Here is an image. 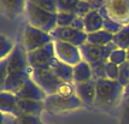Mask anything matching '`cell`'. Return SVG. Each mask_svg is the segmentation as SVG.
I'll use <instances>...</instances> for the list:
<instances>
[{
	"label": "cell",
	"mask_w": 129,
	"mask_h": 124,
	"mask_svg": "<svg viewBox=\"0 0 129 124\" xmlns=\"http://www.w3.org/2000/svg\"><path fill=\"white\" fill-rule=\"evenodd\" d=\"M96 82V96L94 107L103 111H111L121 105L124 98V87L118 81L99 79Z\"/></svg>",
	"instance_id": "6da1fadb"
},
{
	"label": "cell",
	"mask_w": 129,
	"mask_h": 124,
	"mask_svg": "<svg viewBox=\"0 0 129 124\" xmlns=\"http://www.w3.org/2000/svg\"><path fill=\"white\" fill-rule=\"evenodd\" d=\"M24 16H25L28 24L40 30H44L46 33H50V34H52V31L58 27L57 25V13L44 10L29 0L27 1Z\"/></svg>",
	"instance_id": "7a4b0ae2"
},
{
	"label": "cell",
	"mask_w": 129,
	"mask_h": 124,
	"mask_svg": "<svg viewBox=\"0 0 129 124\" xmlns=\"http://www.w3.org/2000/svg\"><path fill=\"white\" fill-rule=\"evenodd\" d=\"M54 42L50 33H46L44 30L35 28L28 23L23 27L22 31V44L24 50L27 52H33L35 50H39L46 45H50Z\"/></svg>",
	"instance_id": "3957f363"
},
{
	"label": "cell",
	"mask_w": 129,
	"mask_h": 124,
	"mask_svg": "<svg viewBox=\"0 0 129 124\" xmlns=\"http://www.w3.org/2000/svg\"><path fill=\"white\" fill-rule=\"evenodd\" d=\"M82 105H83L82 101L76 94L70 96L53 94V95H47V98L45 99V110L53 113L73 111L80 108Z\"/></svg>",
	"instance_id": "277c9868"
},
{
	"label": "cell",
	"mask_w": 129,
	"mask_h": 124,
	"mask_svg": "<svg viewBox=\"0 0 129 124\" xmlns=\"http://www.w3.org/2000/svg\"><path fill=\"white\" fill-rule=\"evenodd\" d=\"M30 76H31V78L35 81V83L39 86L47 95L57 94L59 86L63 83V81L57 77L56 73L51 70V68L50 69L31 70Z\"/></svg>",
	"instance_id": "5b68a950"
},
{
	"label": "cell",
	"mask_w": 129,
	"mask_h": 124,
	"mask_svg": "<svg viewBox=\"0 0 129 124\" xmlns=\"http://www.w3.org/2000/svg\"><path fill=\"white\" fill-rule=\"evenodd\" d=\"M54 59H56V52H54V44L53 42L41 47L39 50L28 52V62L31 70L50 69L51 64Z\"/></svg>",
	"instance_id": "8992f818"
},
{
	"label": "cell",
	"mask_w": 129,
	"mask_h": 124,
	"mask_svg": "<svg viewBox=\"0 0 129 124\" xmlns=\"http://www.w3.org/2000/svg\"><path fill=\"white\" fill-rule=\"evenodd\" d=\"M100 10L122 27L129 25V0H106Z\"/></svg>",
	"instance_id": "52a82bcc"
},
{
	"label": "cell",
	"mask_w": 129,
	"mask_h": 124,
	"mask_svg": "<svg viewBox=\"0 0 129 124\" xmlns=\"http://www.w3.org/2000/svg\"><path fill=\"white\" fill-rule=\"evenodd\" d=\"M117 48V46L113 42H111L107 46H96L86 42L84 45L80 47L81 56L84 62L93 64V63L100 62V60H109V57L115 50Z\"/></svg>",
	"instance_id": "ba28073f"
},
{
	"label": "cell",
	"mask_w": 129,
	"mask_h": 124,
	"mask_svg": "<svg viewBox=\"0 0 129 124\" xmlns=\"http://www.w3.org/2000/svg\"><path fill=\"white\" fill-rule=\"evenodd\" d=\"M5 59L7 60L9 75L16 72H31L28 62V52L24 50L22 44H17L12 53Z\"/></svg>",
	"instance_id": "9c48e42d"
},
{
	"label": "cell",
	"mask_w": 129,
	"mask_h": 124,
	"mask_svg": "<svg viewBox=\"0 0 129 124\" xmlns=\"http://www.w3.org/2000/svg\"><path fill=\"white\" fill-rule=\"evenodd\" d=\"M51 35L54 41L71 44L77 47H81L87 42V33L83 30L75 29L73 27H57Z\"/></svg>",
	"instance_id": "30bf717a"
},
{
	"label": "cell",
	"mask_w": 129,
	"mask_h": 124,
	"mask_svg": "<svg viewBox=\"0 0 129 124\" xmlns=\"http://www.w3.org/2000/svg\"><path fill=\"white\" fill-rule=\"evenodd\" d=\"M54 52H56V58L59 60L67 63L71 66L77 65L80 62H82V56L80 47L74 46L71 44L62 42V41H54Z\"/></svg>",
	"instance_id": "8fae6325"
},
{
	"label": "cell",
	"mask_w": 129,
	"mask_h": 124,
	"mask_svg": "<svg viewBox=\"0 0 129 124\" xmlns=\"http://www.w3.org/2000/svg\"><path fill=\"white\" fill-rule=\"evenodd\" d=\"M75 85V83H74ZM76 95L80 98L83 105L94 107L96 96V82L95 79H90L83 83H76L75 85Z\"/></svg>",
	"instance_id": "7c38bea8"
},
{
	"label": "cell",
	"mask_w": 129,
	"mask_h": 124,
	"mask_svg": "<svg viewBox=\"0 0 129 124\" xmlns=\"http://www.w3.org/2000/svg\"><path fill=\"white\" fill-rule=\"evenodd\" d=\"M16 95L18 99H31V100H41V101H45V99L47 98V94L35 83L31 76L22 88L17 92Z\"/></svg>",
	"instance_id": "4fadbf2b"
},
{
	"label": "cell",
	"mask_w": 129,
	"mask_h": 124,
	"mask_svg": "<svg viewBox=\"0 0 129 124\" xmlns=\"http://www.w3.org/2000/svg\"><path fill=\"white\" fill-rule=\"evenodd\" d=\"M18 98L15 93L10 92H4L1 90L0 93V108L1 113H6L13 117H19L21 113L18 111Z\"/></svg>",
	"instance_id": "5bb4252c"
},
{
	"label": "cell",
	"mask_w": 129,
	"mask_h": 124,
	"mask_svg": "<svg viewBox=\"0 0 129 124\" xmlns=\"http://www.w3.org/2000/svg\"><path fill=\"white\" fill-rule=\"evenodd\" d=\"M29 78H30V72L10 73L5 82L3 85H0V88L4 92H10V93H15L16 94Z\"/></svg>",
	"instance_id": "9a60e30c"
},
{
	"label": "cell",
	"mask_w": 129,
	"mask_h": 124,
	"mask_svg": "<svg viewBox=\"0 0 129 124\" xmlns=\"http://www.w3.org/2000/svg\"><path fill=\"white\" fill-rule=\"evenodd\" d=\"M18 111L21 114L38 116L41 117V113L45 111V101L31 100V99H18Z\"/></svg>",
	"instance_id": "2e32d148"
},
{
	"label": "cell",
	"mask_w": 129,
	"mask_h": 124,
	"mask_svg": "<svg viewBox=\"0 0 129 124\" xmlns=\"http://www.w3.org/2000/svg\"><path fill=\"white\" fill-rule=\"evenodd\" d=\"M28 0H0L1 11L10 18H16L24 15Z\"/></svg>",
	"instance_id": "e0dca14e"
},
{
	"label": "cell",
	"mask_w": 129,
	"mask_h": 124,
	"mask_svg": "<svg viewBox=\"0 0 129 124\" xmlns=\"http://www.w3.org/2000/svg\"><path fill=\"white\" fill-rule=\"evenodd\" d=\"M51 70L56 73L57 77L60 78L63 82L74 83V66L56 58L51 64Z\"/></svg>",
	"instance_id": "ac0fdd59"
},
{
	"label": "cell",
	"mask_w": 129,
	"mask_h": 124,
	"mask_svg": "<svg viewBox=\"0 0 129 124\" xmlns=\"http://www.w3.org/2000/svg\"><path fill=\"white\" fill-rule=\"evenodd\" d=\"M84 31L87 34L104 29V18L100 10H92L83 17Z\"/></svg>",
	"instance_id": "d6986e66"
},
{
	"label": "cell",
	"mask_w": 129,
	"mask_h": 124,
	"mask_svg": "<svg viewBox=\"0 0 129 124\" xmlns=\"http://www.w3.org/2000/svg\"><path fill=\"white\" fill-rule=\"evenodd\" d=\"M93 79V72L90 64L87 62H80L77 65L74 66V83H83L87 81Z\"/></svg>",
	"instance_id": "ffe728a7"
},
{
	"label": "cell",
	"mask_w": 129,
	"mask_h": 124,
	"mask_svg": "<svg viewBox=\"0 0 129 124\" xmlns=\"http://www.w3.org/2000/svg\"><path fill=\"white\" fill-rule=\"evenodd\" d=\"M113 39H115V34L107 31L105 29H101V30H98V31H94V33L87 34V42L96 46L110 45L111 42H113Z\"/></svg>",
	"instance_id": "44dd1931"
},
{
	"label": "cell",
	"mask_w": 129,
	"mask_h": 124,
	"mask_svg": "<svg viewBox=\"0 0 129 124\" xmlns=\"http://www.w3.org/2000/svg\"><path fill=\"white\" fill-rule=\"evenodd\" d=\"M15 42L10 37H7L5 34L0 35V59H5L12 53L15 50Z\"/></svg>",
	"instance_id": "7402d4cb"
},
{
	"label": "cell",
	"mask_w": 129,
	"mask_h": 124,
	"mask_svg": "<svg viewBox=\"0 0 129 124\" xmlns=\"http://www.w3.org/2000/svg\"><path fill=\"white\" fill-rule=\"evenodd\" d=\"M113 44L117 46V48L128 50L129 48V25L123 27L121 31H118L117 34L115 35Z\"/></svg>",
	"instance_id": "603a6c76"
},
{
	"label": "cell",
	"mask_w": 129,
	"mask_h": 124,
	"mask_svg": "<svg viewBox=\"0 0 129 124\" xmlns=\"http://www.w3.org/2000/svg\"><path fill=\"white\" fill-rule=\"evenodd\" d=\"M77 15L74 11H59L57 12V25L58 27H71Z\"/></svg>",
	"instance_id": "cb8c5ba5"
},
{
	"label": "cell",
	"mask_w": 129,
	"mask_h": 124,
	"mask_svg": "<svg viewBox=\"0 0 129 124\" xmlns=\"http://www.w3.org/2000/svg\"><path fill=\"white\" fill-rule=\"evenodd\" d=\"M107 60H100L90 64L92 72H93V79L99 81V79H106V73H105V65Z\"/></svg>",
	"instance_id": "d4e9b609"
},
{
	"label": "cell",
	"mask_w": 129,
	"mask_h": 124,
	"mask_svg": "<svg viewBox=\"0 0 129 124\" xmlns=\"http://www.w3.org/2000/svg\"><path fill=\"white\" fill-rule=\"evenodd\" d=\"M100 12H101V15H103V18H104V29L105 30H107V31H110V33H112L115 35L117 34L118 31L122 30L123 27L121 24H118L117 22H115L113 19H111L103 10H100Z\"/></svg>",
	"instance_id": "484cf974"
},
{
	"label": "cell",
	"mask_w": 129,
	"mask_h": 124,
	"mask_svg": "<svg viewBox=\"0 0 129 124\" xmlns=\"http://www.w3.org/2000/svg\"><path fill=\"white\" fill-rule=\"evenodd\" d=\"M109 62L113 63V64H116L118 66L123 65L124 63H127V50L116 48L109 57Z\"/></svg>",
	"instance_id": "4316f807"
},
{
	"label": "cell",
	"mask_w": 129,
	"mask_h": 124,
	"mask_svg": "<svg viewBox=\"0 0 129 124\" xmlns=\"http://www.w3.org/2000/svg\"><path fill=\"white\" fill-rule=\"evenodd\" d=\"M36 6H39L44 10L57 13L58 12V0H29Z\"/></svg>",
	"instance_id": "83f0119b"
},
{
	"label": "cell",
	"mask_w": 129,
	"mask_h": 124,
	"mask_svg": "<svg viewBox=\"0 0 129 124\" xmlns=\"http://www.w3.org/2000/svg\"><path fill=\"white\" fill-rule=\"evenodd\" d=\"M119 124H129V95L124 96L121 102Z\"/></svg>",
	"instance_id": "f1b7e54d"
},
{
	"label": "cell",
	"mask_w": 129,
	"mask_h": 124,
	"mask_svg": "<svg viewBox=\"0 0 129 124\" xmlns=\"http://www.w3.org/2000/svg\"><path fill=\"white\" fill-rule=\"evenodd\" d=\"M105 73H106L107 79L118 81V77H119V66L107 60L106 65H105Z\"/></svg>",
	"instance_id": "f546056e"
},
{
	"label": "cell",
	"mask_w": 129,
	"mask_h": 124,
	"mask_svg": "<svg viewBox=\"0 0 129 124\" xmlns=\"http://www.w3.org/2000/svg\"><path fill=\"white\" fill-rule=\"evenodd\" d=\"M81 0H58V12L59 11H74Z\"/></svg>",
	"instance_id": "4dcf8cb0"
},
{
	"label": "cell",
	"mask_w": 129,
	"mask_h": 124,
	"mask_svg": "<svg viewBox=\"0 0 129 124\" xmlns=\"http://www.w3.org/2000/svg\"><path fill=\"white\" fill-rule=\"evenodd\" d=\"M118 82L123 86L124 88L129 85V64L124 63L123 65L119 66V77H118Z\"/></svg>",
	"instance_id": "1f68e13d"
},
{
	"label": "cell",
	"mask_w": 129,
	"mask_h": 124,
	"mask_svg": "<svg viewBox=\"0 0 129 124\" xmlns=\"http://www.w3.org/2000/svg\"><path fill=\"white\" fill-rule=\"evenodd\" d=\"M92 10H95L93 5L90 4L89 1H80V4L77 5L76 10H75V13L79 16V17H84L88 12H90Z\"/></svg>",
	"instance_id": "d6a6232c"
},
{
	"label": "cell",
	"mask_w": 129,
	"mask_h": 124,
	"mask_svg": "<svg viewBox=\"0 0 129 124\" xmlns=\"http://www.w3.org/2000/svg\"><path fill=\"white\" fill-rule=\"evenodd\" d=\"M17 124H44L41 117L38 116H29V114H21L17 117Z\"/></svg>",
	"instance_id": "836d02e7"
},
{
	"label": "cell",
	"mask_w": 129,
	"mask_h": 124,
	"mask_svg": "<svg viewBox=\"0 0 129 124\" xmlns=\"http://www.w3.org/2000/svg\"><path fill=\"white\" fill-rule=\"evenodd\" d=\"M57 94H59V95H64V96L75 95V94H76V92H75V85H74V83L63 82L62 85L59 86Z\"/></svg>",
	"instance_id": "e575fe53"
},
{
	"label": "cell",
	"mask_w": 129,
	"mask_h": 124,
	"mask_svg": "<svg viewBox=\"0 0 129 124\" xmlns=\"http://www.w3.org/2000/svg\"><path fill=\"white\" fill-rule=\"evenodd\" d=\"M9 76V69H7V60L6 59H0V85H3Z\"/></svg>",
	"instance_id": "d590c367"
},
{
	"label": "cell",
	"mask_w": 129,
	"mask_h": 124,
	"mask_svg": "<svg viewBox=\"0 0 129 124\" xmlns=\"http://www.w3.org/2000/svg\"><path fill=\"white\" fill-rule=\"evenodd\" d=\"M1 124H17V118L6 113H1Z\"/></svg>",
	"instance_id": "8d00e7d4"
},
{
	"label": "cell",
	"mask_w": 129,
	"mask_h": 124,
	"mask_svg": "<svg viewBox=\"0 0 129 124\" xmlns=\"http://www.w3.org/2000/svg\"><path fill=\"white\" fill-rule=\"evenodd\" d=\"M71 27L75 29H79V30H83L84 31V22H83V17H77L75 18V21L73 22Z\"/></svg>",
	"instance_id": "74e56055"
},
{
	"label": "cell",
	"mask_w": 129,
	"mask_h": 124,
	"mask_svg": "<svg viewBox=\"0 0 129 124\" xmlns=\"http://www.w3.org/2000/svg\"><path fill=\"white\" fill-rule=\"evenodd\" d=\"M127 95H129V85L124 88V96H127Z\"/></svg>",
	"instance_id": "f35d334b"
},
{
	"label": "cell",
	"mask_w": 129,
	"mask_h": 124,
	"mask_svg": "<svg viewBox=\"0 0 129 124\" xmlns=\"http://www.w3.org/2000/svg\"><path fill=\"white\" fill-rule=\"evenodd\" d=\"M127 63L129 64V48L127 50Z\"/></svg>",
	"instance_id": "ab89813d"
},
{
	"label": "cell",
	"mask_w": 129,
	"mask_h": 124,
	"mask_svg": "<svg viewBox=\"0 0 129 124\" xmlns=\"http://www.w3.org/2000/svg\"><path fill=\"white\" fill-rule=\"evenodd\" d=\"M50 124H59V123H50Z\"/></svg>",
	"instance_id": "60d3db41"
}]
</instances>
